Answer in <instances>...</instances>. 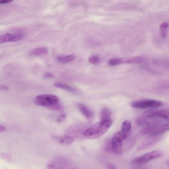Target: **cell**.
I'll list each match as a JSON object with an SVG mask.
<instances>
[{"label":"cell","instance_id":"6da1fadb","mask_svg":"<svg viewBox=\"0 0 169 169\" xmlns=\"http://www.w3.org/2000/svg\"><path fill=\"white\" fill-rule=\"evenodd\" d=\"M113 123L111 119L101 120L84 131V136L86 138L92 139L99 138L109 130Z\"/></svg>","mask_w":169,"mask_h":169},{"label":"cell","instance_id":"7a4b0ae2","mask_svg":"<svg viewBox=\"0 0 169 169\" xmlns=\"http://www.w3.org/2000/svg\"><path fill=\"white\" fill-rule=\"evenodd\" d=\"M34 102L36 105L48 108L59 103V99L57 96L45 94L37 96L34 99Z\"/></svg>","mask_w":169,"mask_h":169},{"label":"cell","instance_id":"3957f363","mask_svg":"<svg viewBox=\"0 0 169 169\" xmlns=\"http://www.w3.org/2000/svg\"><path fill=\"white\" fill-rule=\"evenodd\" d=\"M163 155L162 151H153L135 158L132 160L131 163L135 165L146 164L150 161L162 158Z\"/></svg>","mask_w":169,"mask_h":169},{"label":"cell","instance_id":"277c9868","mask_svg":"<svg viewBox=\"0 0 169 169\" xmlns=\"http://www.w3.org/2000/svg\"><path fill=\"white\" fill-rule=\"evenodd\" d=\"M163 105L162 102L153 99H146L136 100L131 103L133 108L139 109H146L158 107Z\"/></svg>","mask_w":169,"mask_h":169},{"label":"cell","instance_id":"5b68a950","mask_svg":"<svg viewBox=\"0 0 169 169\" xmlns=\"http://www.w3.org/2000/svg\"><path fill=\"white\" fill-rule=\"evenodd\" d=\"M169 124L166 123L159 125L153 124L151 130L148 135L151 136L161 135L169 130Z\"/></svg>","mask_w":169,"mask_h":169},{"label":"cell","instance_id":"8992f818","mask_svg":"<svg viewBox=\"0 0 169 169\" xmlns=\"http://www.w3.org/2000/svg\"><path fill=\"white\" fill-rule=\"evenodd\" d=\"M21 34H6L0 35V44L9 42H15L20 41L23 38Z\"/></svg>","mask_w":169,"mask_h":169},{"label":"cell","instance_id":"52a82bcc","mask_svg":"<svg viewBox=\"0 0 169 169\" xmlns=\"http://www.w3.org/2000/svg\"><path fill=\"white\" fill-rule=\"evenodd\" d=\"M68 162L63 158H56L50 162L48 164L49 168H63L68 166Z\"/></svg>","mask_w":169,"mask_h":169},{"label":"cell","instance_id":"ba28073f","mask_svg":"<svg viewBox=\"0 0 169 169\" xmlns=\"http://www.w3.org/2000/svg\"><path fill=\"white\" fill-rule=\"evenodd\" d=\"M52 138L56 142L63 146H69L73 143L74 138L69 135H53Z\"/></svg>","mask_w":169,"mask_h":169},{"label":"cell","instance_id":"9c48e42d","mask_svg":"<svg viewBox=\"0 0 169 169\" xmlns=\"http://www.w3.org/2000/svg\"><path fill=\"white\" fill-rule=\"evenodd\" d=\"M77 107L79 111L87 119L91 120L93 118L94 113L90 108L81 103L78 104Z\"/></svg>","mask_w":169,"mask_h":169},{"label":"cell","instance_id":"30bf717a","mask_svg":"<svg viewBox=\"0 0 169 169\" xmlns=\"http://www.w3.org/2000/svg\"><path fill=\"white\" fill-rule=\"evenodd\" d=\"M111 144L113 152L119 155L121 153L123 148V141L113 138L111 141Z\"/></svg>","mask_w":169,"mask_h":169},{"label":"cell","instance_id":"8fae6325","mask_svg":"<svg viewBox=\"0 0 169 169\" xmlns=\"http://www.w3.org/2000/svg\"><path fill=\"white\" fill-rule=\"evenodd\" d=\"M120 64L123 63L136 64L143 62L144 58L141 56L130 58H120Z\"/></svg>","mask_w":169,"mask_h":169},{"label":"cell","instance_id":"7c38bea8","mask_svg":"<svg viewBox=\"0 0 169 169\" xmlns=\"http://www.w3.org/2000/svg\"><path fill=\"white\" fill-rule=\"evenodd\" d=\"M54 86L56 87L61 88V89L72 92V93H77V91L74 88L65 84L60 82H56L54 84Z\"/></svg>","mask_w":169,"mask_h":169},{"label":"cell","instance_id":"4fadbf2b","mask_svg":"<svg viewBox=\"0 0 169 169\" xmlns=\"http://www.w3.org/2000/svg\"><path fill=\"white\" fill-rule=\"evenodd\" d=\"M111 111L108 108H103L100 111V117L101 120H105L111 119Z\"/></svg>","mask_w":169,"mask_h":169},{"label":"cell","instance_id":"5bb4252c","mask_svg":"<svg viewBox=\"0 0 169 169\" xmlns=\"http://www.w3.org/2000/svg\"><path fill=\"white\" fill-rule=\"evenodd\" d=\"M48 50L45 47L39 48H37L31 52L30 55L32 56H38L48 53Z\"/></svg>","mask_w":169,"mask_h":169},{"label":"cell","instance_id":"9a60e30c","mask_svg":"<svg viewBox=\"0 0 169 169\" xmlns=\"http://www.w3.org/2000/svg\"><path fill=\"white\" fill-rule=\"evenodd\" d=\"M75 56L74 55H70L66 56H61L58 58L59 62L62 63H70L75 59Z\"/></svg>","mask_w":169,"mask_h":169},{"label":"cell","instance_id":"2e32d148","mask_svg":"<svg viewBox=\"0 0 169 169\" xmlns=\"http://www.w3.org/2000/svg\"><path fill=\"white\" fill-rule=\"evenodd\" d=\"M129 135V132L121 131L116 133L113 138L123 141L127 138Z\"/></svg>","mask_w":169,"mask_h":169},{"label":"cell","instance_id":"e0dca14e","mask_svg":"<svg viewBox=\"0 0 169 169\" xmlns=\"http://www.w3.org/2000/svg\"><path fill=\"white\" fill-rule=\"evenodd\" d=\"M155 117H158L164 119L168 120L169 111L167 110H162L155 111Z\"/></svg>","mask_w":169,"mask_h":169},{"label":"cell","instance_id":"ac0fdd59","mask_svg":"<svg viewBox=\"0 0 169 169\" xmlns=\"http://www.w3.org/2000/svg\"><path fill=\"white\" fill-rule=\"evenodd\" d=\"M88 61L92 64L96 65L100 62V58L98 55H92L88 58Z\"/></svg>","mask_w":169,"mask_h":169},{"label":"cell","instance_id":"d6986e66","mask_svg":"<svg viewBox=\"0 0 169 169\" xmlns=\"http://www.w3.org/2000/svg\"><path fill=\"white\" fill-rule=\"evenodd\" d=\"M131 123L129 120H127L124 121L122 124V131L129 132L131 129Z\"/></svg>","mask_w":169,"mask_h":169},{"label":"cell","instance_id":"ffe728a7","mask_svg":"<svg viewBox=\"0 0 169 169\" xmlns=\"http://www.w3.org/2000/svg\"><path fill=\"white\" fill-rule=\"evenodd\" d=\"M168 27V24L166 23H162L160 26V34L163 38H164L166 37L167 31Z\"/></svg>","mask_w":169,"mask_h":169},{"label":"cell","instance_id":"44dd1931","mask_svg":"<svg viewBox=\"0 0 169 169\" xmlns=\"http://www.w3.org/2000/svg\"><path fill=\"white\" fill-rule=\"evenodd\" d=\"M136 122L138 125L140 126H146L151 124L150 122L148 121L146 119L142 118H139L137 119Z\"/></svg>","mask_w":169,"mask_h":169},{"label":"cell","instance_id":"7402d4cb","mask_svg":"<svg viewBox=\"0 0 169 169\" xmlns=\"http://www.w3.org/2000/svg\"><path fill=\"white\" fill-rule=\"evenodd\" d=\"M49 109L55 111H62L63 110L64 107L59 102L55 105L48 108Z\"/></svg>","mask_w":169,"mask_h":169},{"label":"cell","instance_id":"603a6c76","mask_svg":"<svg viewBox=\"0 0 169 169\" xmlns=\"http://www.w3.org/2000/svg\"><path fill=\"white\" fill-rule=\"evenodd\" d=\"M155 111L150 110L144 112L142 113V116L144 118H152L155 117Z\"/></svg>","mask_w":169,"mask_h":169},{"label":"cell","instance_id":"cb8c5ba5","mask_svg":"<svg viewBox=\"0 0 169 169\" xmlns=\"http://www.w3.org/2000/svg\"><path fill=\"white\" fill-rule=\"evenodd\" d=\"M108 63L112 66L119 65L120 64V58H117L111 59L109 61Z\"/></svg>","mask_w":169,"mask_h":169},{"label":"cell","instance_id":"d4e9b609","mask_svg":"<svg viewBox=\"0 0 169 169\" xmlns=\"http://www.w3.org/2000/svg\"><path fill=\"white\" fill-rule=\"evenodd\" d=\"M66 115L65 114H62L60 115L57 119V121L58 123L62 122L65 119Z\"/></svg>","mask_w":169,"mask_h":169},{"label":"cell","instance_id":"484cf974","mask_svg":"<svg viewBox=\"0 0 169 169\" xmlns=\"http://www.w3.org/2000/svg\"><path fill=\"white\" fill-rule=\"evenodd\" d=\"M43 76L44 78L45 79H51L54 77V75L50 72H46L44 74Z\"/></svg>","mask_w":169,"mask_h":169},{"label":"cell","instance_id":"4316f807","mask_svg":"<svg viewBox=\"0 0 169 169\" xmlns=\"http://www.w3.org/2000/svg\"><path fill=\"white\" fill-rule=\"evenodd\" d=\"M9 89V87L3 84H0V92L6 91Z\"/></svg>","mask_w":169,"mask_h":169},{"label":"cell","instance_id":"83f0119b","mask_svg":"<svg viewBox=\"0 0 169 169\" xmlns=\"http://www.w3.org/2000/svg\"><path fill=\"white\" fill-rule=\"evenodd\" d=\"M107 168L108 169H116L117 168L114 165L111 163H108L107 164Z\"/></svg>","mask_w":169,"mask_h":169},{"label":"cell","instance_id":"f1b7e54d","mask_svg":"<svg viewBox=\"0 0 169 169\" xmlns=\"http://www.w3.org/2000/svg\"><path fill=\"white\" fill-rule=\"evenodd\" d=\"M14 0H0V4L9 3L13 2Z\"/></svg>","mask_w":169,"mask_h":169},{"label":"cell","instance_id":"f546056e","mask_svg":"<svg viewBox=\"0 0 169 169\" xmlns=\"http://www.w3.org/2000/svg\"><path fill=\"white\" fill-rule=\"evenodd\" d=\"M6 128L5 127L0 124V132L5 131H6Z\"/></svg>","mask_w":169,"mask_h":169}]
</instances>
